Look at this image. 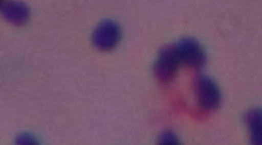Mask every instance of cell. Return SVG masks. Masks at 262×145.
<instances>
[{
	"instance_id": "cell-1",
	"label": "cell",
	"mask_w": 262,
	"mask_h": 145,
	"mask_svg": "<svg viewBox=\"0 0 262 145\" xmlns=\"http://www.w3.org/2000/svg\"><path fill=\"white\" fill-rule=\"evenodd\" d=\"M182 62L176 43L163 47L159 53L154 67L155 74L161 82L171 81Z\"/></svg>"
},
{
	"instance_id": "cell-2",
	"label": "cell",
	"mask_w": 262,
	"mask_h": 145,
	"mask_svg": "<svg viewBox=\"0 0 262 145\" xmlns=\"http://www.w3.org/2000/svg\"><path fill=\"white\" fill-rule=\"evenodd\" d=\"M194 92L198 102L205 110L215 109L221 102V92L215 82L210 77L201 75L194 82Z\"/></svg>"
},
{
	"instance_id": "cell-3",
	"label": "cell",
	"mask_w": 262,
	"mask_h": 145,
	"mask_svg": "<svg viewBox=\"0 0 262 145\" xmlns=\"http://www.w3.org/2000/svg\"><path fill=\"white\" fill-rule=\"evenodd\" d=\"M176 45L182 64L196 69L204 66L206 61V54L197 40L192 38H184Z\"/></svg>"
},
{
	"instance_id": "cell-4",
	"label": "cell",
	"mask_w": 262,
	"mask_h": 145,
	"mask_svg": "<svg viewBox=\"0 0 262 145\" xmlns=\"http://www.w3.org/2000/svg\"><path fill=\"white\" fill-rule=\"evenodd\" d=\"M121 37V30L119 25L114 21L106 19L95 29L92 35V42L94 46L101 51H109L118 43Z\"/></svg>"
},
{
	"instance_id": "cell-5",
	"label": "cell",
	"mask_w": 262,
	"mask_h": 145,
	"mask_svg": "<svg viewBox=\"0 0 262 145\" xmlns=\"http://www.w3.org/2000/svg\"><path fill=\"white\" fill-rule=\"evenodd\" d=\"M1 11L6 20L15 26L26 23L30 16L28 7L23 2L16 0L2 1Z\"/></svg>"
},
{
	"instance_id": "cell-6",
	"label": "cell",
	"mask_w": 262,
	"mask_h": 145,
	"mask_svg": "<svg viewBox=\"0 0 262 145\" xmlns=\"http://www.w3.org/2000/svg\"><path fill=\"white\" fill-rule=\"evenodd\" d=\"M244 119L251 142L254 144L262 145V108L250 109L245 115Z\"/></svg>"
},
{
	"instance_id": "cell-7",
	"label": "cell",
	"mask_w": 262,
	"mask_h": 145,
	"mask_svg": "<svg viewBox=\"0 0 262 145\" xmlns=\"http://www.w3.org/2000/svg\"><path fill=\"white\" fill-rule=\"evenodd\" d=\"M158 142L160 144L176 145L179 143L177 136L172 132L166 131L161 133L158 138Z\"/></svg>"
},
{
	"instance_id": "cell-8",
	"label": "cell",
	"mask_w": 262,
	"mask_h": 145,
	"mask_svg": "<svg viewBox=\"0 0 262 145\" xmlns=\"http://www.w3.org/2000/svg\"><path fill=\"white\" fill-rule=\"evenodd\" d=\"M17 142L19 144H29L35 143V139L29 134H23L17 138Z\"/></svg>"
}]
</instances>
